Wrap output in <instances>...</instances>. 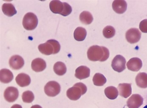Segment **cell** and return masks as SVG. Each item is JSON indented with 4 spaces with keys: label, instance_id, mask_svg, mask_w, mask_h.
I'll list each match as a JSON object with an SVG mask.
<instances>
[{
    "label": "cell",
    "instance_id": "33",
    "mask_svg": "<svg viewBox=\"0 0 147 108\" xmlns=\"http://www.w3.org/2000/svg\"><path fill=\"white\" fill-rule=\"evenodd\" d=\"M143 108H147V105L146 106H145V107H144Z\"/></svg>",
    "mask_w": 147,
    "mask_h": 108
},
{
    "label": "cell",
    "instance_id": "12",
    "mask_svg": "<svg viewBox=\"0 0 147 108\" xmlns=\"http://www.w3.org/2000/svg\"><path fill=\"white\" fill-rule=\"evenodd\" d=\"M90 69L84 65L79 66L75 70V77L80 80L88 78L90 76Z\"/></svg>",
    "mask_w": 147,
    "mask_h": 108
},
{
    "label": "cell",
    "instance_id": "32",
    "mask_svg": "<svg viewBox=\"0 0 147 108\" xmlns=\"http://www.w3.org/2000/svg\"><path fill=\"white\" fill-rule=\"evenodd\" d=\"M31 108H42L41 106H39V105H34V106H32Z\"/></svg>",
    "mask_w": 147,
    "mask_h": 108
},
{
    "label": "cell",
    "instance_id": "10",
    "mask_svg": "<svg viewBox=\"0 0 147 108\" xmlns=\"http://www.w3.org/2000/svg\"><path fill=\"white\" fill-rule=\"evenodd\" d=\"M142 66V61L138 57L131 58L127 63V69L133 72L139 71L141 69Z\"/></svg>",
    "mask_w": 147,
    "mask_h": 108
},
{
    "label": "cell",
    "instance_id": "3",
    "mask_svg": "<svg viewBox=\"0 0 147 108\" xmlns=\"http://www.w3.org/2000/svg\"><path fill=\"white\" fill-rule=\"evenodd\" d=\"M38 24V19L37 16L32 12L26 13L23 20V25L27 30H32L37 27Z\"/></svg>",
    "mask_w": 147,
    "mask_h": 108
},
{
    "label": "cell",
    "instance_id": "17",
    "mask_svg": "<svg viewBox=\"0 0 147 108\" xmlns=\"http://www.w3.org/2000/svg\"><path fill=\"white\" fill-rule=\"evenodd\" d=\"M49 8L53 13L61 15L64 9L63 3L57 0L51 1L49 4Z\"/></svg>",
    "mask_w": 147,
    "mask_h": 108
},
{
    "label": "cell",
    "instance_id": "27",
    "mask_svg": "<svg viewBox=\"0 0 147 108\" xmlns=\"http://www.w3.org/2000/svg\"><path fill=\"white\" fill-rule=\"evenodd\" d=\"M22 98L24 102L26 103H31L34 100V94L31 91H26L23 93Z\"/></svg>",
    "mask_w": 147,
    "mask_h": 108
},
{
    "label": "cell",
    "instance_id": "21",
    "mask_svg": "<svg viewBox=\"0 0 147 108\" xmlns=\"http://www.w3.org/2000/svg\"><path fill=\"white\" fill-rule=\"evenodd\" d=\"M87 32L85 28L78 27L76 28L74 33V39L78 41H82L86 38Z\"/></svg>",
    "mask_w": 147,
    "mask_h": 108
},
{
    "label": "cell",
    "instance_id": "2",
    "mask_svg": "<svg viewBox=\"0 0 147 108\" xmlns=\"http://www.w3.org/2000/svg\"><path fill=\"white\" fill-rule=\"evenodd\" d=\"M87 88L84 84L78 83L75 84L72 87L68 89L66 95L69 99L72 101H77L86 92Z\"/></svg>",
    "mask_w": 147,
    "mask_h": 108
},
{
    "label": "cell",
    "instance_id": "9",
    "mask_svg": "<svg viewBox=\"0 0 147 108\" xmlns=\"http://www.w3.org/2000/svg\"><path fill=\"white\" fill-rule=\"evenodd\" d=\"M10 68L14 70L21 69L24 64V61L23 57L18 55H15L11 57L9 60Z\"/></svg>",
    "mask_w": 147,
    "mask_h": 108
},
{
    "label": "cell",
    "instance_id": "28",
    "mask_svg": "<svg viewBox=\"0 0 147 108\" xmlns=\"http://www.w3.org/2000/svg\"><path fill=\"white\" fill-rule=\"evenodd\" d=\"M64 9L61 15L63 16H67L71 13L72 11V8L71 6L67 3L64 2Z\"/></svg>",
    "mask_w": 147,
    "mask_h": 108
},
{
    "label": "cell",
    "instance_id": "5",
    "mask_svg": "<svg viewBox=\"0 0 147 108\" xmlns=\"http://www.w3.org/2000/svg\"><path fill=\"white\" fill-rule=\"evenodd\" d=\"M126 61L125 58L121 55H116L111 63V66L114 70L121 72L126 69Z\"/></svg>",
    "mask_w": 147,
    "mask_h": 108
},
{
    "label": "cell",
    "instance_id": "1",
    "mask_svg": "<svg viewBox=\"0 0 147 108\" xmlns=\"http://www.w3.org/2000/svg\"><path fill=\"white\" fill-rule=\"evenodd\" d=\"M87 56L88 59L92 61L104 62L109 58V51L105 47L94 45L88 49Z\"/></svg>",
    "mask_w": 147,
    "mask_h": 108
},
{
    "label": "cell",
    "instance_id": "13",
    "mask_svg": "<svg viewBox=\"0 0 147 108\" xmlns=\"http://www.w3.org/2000/svg\"><path fill=\"white\" fill-rule=\"evenodd\" d=\"M31 66L33 70L35 72H40L44 70L47 67L46 62L43 59L37 58L33 60Z\"/></svg>",
    "mask_w": 147,
    "mask_h": 108
},
{
    "label": "cell",
    "instance_id": "24",
    "mask_svg": "<svg viewBox=\"0 0 147 108\" xmlns=\"http://www.w3.org/2000/svg\"><path fill=\"white\" fill-rule=\"evenodd\" d=\"M54 72L59 76H62L66 73L67 69L66 65L62 62H57L54 65Z\"/></svg>",
    "mask_w": 147,
    "mask_h": 108
},
{
    "label": "cell",
    "instance_id": "4",
    "mask_svg": "<svg viewBox=\"0 0 147 108\" xmlns=\"http://www.w3.org/2000/svg\"><path fill=\"white\" fill-rule=\"evenodd\" d=\"M61 86L57 82L51 81L48 82L44 87V92L49 97H55L60 93Z\"/></svg>",
    "mask_w": 147,
    "mask_h": 108
},
{
    "label": "cell",
    "instance_id": "16",
    "mask_svg": "<svg viewBox=\"0 0 147 108\" xmlns=\"http://www.w3.org/2000/svg\"><path fill=\"white\" fill-rule=\"evenodd\" d=\"M13 79V75L9 70L3 69L0 71V80L3 84H8L11 82Z\"/></svg>",
    "mask_w": 147,
    "mask_h": 108
},
{
    "label": "cell",
    "instance_id": "19",
    "mask_svg": "<svg viewBox=\"0 0 147 108\" xmlns=\"http://www.w3.org/2000/svg\"><path fill=\"white\" fill-rule=\"evenodd\" d=\"M136 84L137 86L141 88H147V74L145 72L139 73L136 76Z\"/></svg>",
    "mask_w": 147,
    "mask_h": 108
},
{
    "label": "cell",
    "instance_id": "30",
    "mask_svg": "<svg viewBox=\"0 0 147 108\" xmlns=\"http://www.w3.org/2000/svg\"><path fill=\"white\" fill-rule=\"evenodd\" d=\"M140 29L142 32L147 33V19L142 21L140 24Z\"/></svg>",
    "mask_w": 147,
    "mask_h": 108
},
{
    "label": "cell",
    "instance_id": "7",
    "mask_svg": "<svg viewBox=\"0 0 147 108\" xmlns=\"http://www.w3.org/2000/svg\"><path fill=\"white\" fill-rule=\"evenodd\" d=\"M19 96V92L16 88L8 87L5 89L4 92V97L5 100L9 103L15 101Z\"/></svg>",
    "mask_w": 147,
    "mask_h": 108
},
{
    "label": "cell",
    "instance_id": "29",
    "mask_svg": "<svg viewBox=\"0 0 147 108\" xmlns=\"http://www.w3.org/2000/svg\"><path fill=\"white\" fill-rule=\"evenodd\" d=\"M48 41L51 43L54 47V54H57V53H59L60 49H61V45L59 42L55 40H49Z\"/></svg>",
    "mask_w": 147,
    "mask_h": 108
},
{
    "label": "cell",
    "instance_id": "18",
    "mask_svg": "<svg viewBox=\"0 0 147 108\" xmlns=\"http://www.w3.org/2000/svg\"><path fill=\"white\" fill-rule=\"evenodd\" d=\"M38 48L41 53L46 55H49L54 53L53 45L48 41L46 43L39 45Z\"/></svg>",
    "mask_w": 147,
    "mask_h": 108
},
{
    "label": "cell",
    "instance_id": "14",
    "mask_svg": "<svg viewBox=\"0 0 147 108\" xmlns=\"http://www.w3.org/2000/svg\"><path fill=\"white\" fill-rule=\"evenodd\" d=\"M118 88L119 95L124 98H127L131 94V84L124 83L119 84Z\"/></svg>",
    "mask_w": 147,
    "mask_h": 108
},
{
    "label": "cell",
    "instance_id": "25",
    "mask_svg": "<svg viewBox=\"0 0 147 108\" xmlns=\"http://www.w3.org/2000/svg\"><path fill=\"white\" fill-rule=\"evenodd\" d=\"M93 81L94 85L96 86H102L106 83L107 80L105 76L100 73L95 74L93 78Z\"/></svg>",
    "mask_w": 147,
    "mask_h": 108
},
{
    "label": "cell",
    "instance_id": "11",
    "mask_svg": "<svg viewBox=\"0 0 147 108\" xmlns=\"http://www.w3.org/2000/svg\"><path fill=\"white\" fill-rule=\"evenodd\" d=\"M112 8L116 13L122 14L126 11L127 4L126 2L124 0H116L113 1Z\"/></svg>",
    "mask_w": 147,
    "mask_h": 108
},
{
    "label": "cell",
    "instance_id": "20",
    "mask_svg": "<svg viewBox=\"0 0 147 108\" xmlns=\"http://www.w3.org/2000/svg\"><path fill=\"white\" fill-rule=\"evenodd\" d=\"M3 12L6 16L11 17L16 15L17 11L13 4L10 3H5L2 7Z\"/></svg>",
    "mask_w": 147,
    "mask_h": 108
},
{
    "label": "cell",
    "instance_id": "31",
    "mask_svg": "<svg viewBox=\"0 0 147 108\" xmlns=\"http://www.w3.org/2000/svg\"><path fill=\"white\" fill-rule=\"evenodd\" d=\"M11 108H22L21 105H18V104H15L13 105Z\"/></svg>",
    "mask_w": 147,
    "mask_h": 108
},
{
    "label": "cell",
    "instance_id": "8",
    "mask_svg": "<svg viewBox=\"0 0 147 108\" xmlns=\"http://www.w3.org/2000/svg\"><path fill=\"white\" fill-rule=\"evenodd\" d=\"M143 98L139 94H134L127 101L129 108H139L143 104Z\"/></svg>",
    "mask_w": 147,
    "mask_h": 108
},
{
    "label": "cell",
    "instance_id": "6",
    "mask_svg": "<svg viewBox=\"0 0 147 108\" xmlns=\"http://www.w3.org/2000/svg\"><path fill=\"white\" fill-rule=\"evenodd\" d=\"M141 37V33L137 28H133L126 32L125 38L129 43H137L139 42Z\"/></svg>",
    "mask_w": 147,
    "mask_h": 108
},
{
    "label": "cell",
    "instance_id": "23",
    "mask_svg": "<svg viewBox=\"0 0 147 108\" xmlns=\"http://www.w3.org/2000/svg\"><path fill=\"white\" fill-rule=\"evenodd\" d=\"M80 20L84 24L89 25L93 21V17L90 12L85 11L80 14Z\"/></svg>",
    "mask_w": 147,
    "mask_h": 108
},
{
    "label": "cell",
    "instance_id": "15",
    "mask_svg": "<svg viewBox=\"0 0 147 108\" xmlns=\"http://www.w3.org/2000/svg\"><path fill=\"white\" fill-rule=\"evenodd\" d=\"M16 80L18 85L21 87L28 86L31 81L30 76L23 73L18 74L16 77Z\"/></svg>",
    "mask_w": 147,
    "mask_h": 108
},
{
    "label": "cell",
    "instance_id": "22",
    "mask_svg": "<svg viewBox=\"0 0 147 108\" xmlns=\"http://www.w3.org/2000/svg\"><path fill=\"white\" fill-rule=\"evenodd\" d=\"M105 94L106 97L110 100H115L119 95L118 89L113 86L108 87L105 89Z\"/></svg>",
    "mask_w": 147,
    "mask_h": 108
},
{
    "label": "cell",
    "instance_id": "26",
    "mask_svg": "<svg viewBox=\"0 0 147 108\" xmlns=\"http://www.w3.org/2000/svg\"><path fill=\"white\" fill-rule=\"evenodd\" d=\"M115 30L113 26H108L103 30V35L106 38H111L114 37L115 34Z\"/></svg>",
    "mask_w": 147,
    "mask_h": 108
}]
</instances>
